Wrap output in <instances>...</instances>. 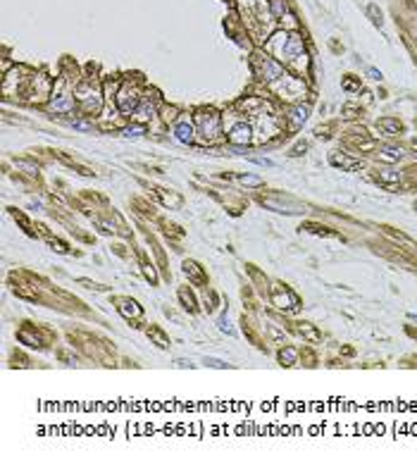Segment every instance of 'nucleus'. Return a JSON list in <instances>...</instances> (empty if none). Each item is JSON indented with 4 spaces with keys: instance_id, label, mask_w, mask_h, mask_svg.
I'll return each instance as SVG.
<instances>
[{
    "instance_id": "1",
    "label": "nucleus",
    "mask_w": 417,
    "mask_h": 465,
    "mask_svg": "<svg viewBox=\"0 0 417 465\" xmlns=\"http://www.w3.org/2000/svg\"><path fill=\"white\" fill-rule=\"evenodd\" d=\"M193 124H196L198 138L205 146H217L222 141H227V132H224V117L212 108H200L193 115Z\"/></svg>"
},
{
    "instance_id": "2",
    "label": "nucleus",
    "mask_w": 417,
    "mask_h": 465,
    "mask_svg": "<svg viewBox=\"0 0 417 465\" xmlns=\"http://www.w3.org/2000/svg\"><path fill=\"white\" fill-rule=\"evenodd\" d=\"M74 98H76V108L81 112V117H98L103 112L105 93L100 91V86L93 79H84L81 84H76Z\"/></svg>"
},
{
    "instance_id": "3",
    "label": "nucleus",
    "mask_w": 417,
    "mask_h": 465,
    "mask_svg": "<svg viewBox=\"0 0 417 465\" xmlns=\"http://www.w3.org/2000/svg\"><path fill=\"white\" fill-rule=\"evenodd\" d=\"M253 72H255V77H258L260 81H265L267 86H274V84L286 74L282 62H279L277 58L260 55V53L253 55Z\"/></svg>"
},
{
    "instance_id": "4",
    "label": "nucleus",
    "mask_w": 417,
    "mask_h": 465,
    "mask_svg": "<svg viewBox=\"0 0 417 465\" xmlns=\"http://www.w3.org/2000/svg\"><path fill=\"white\" fill-rule=\"evenodd\" d=\"M141 100H143L141 89H138L136 84H124V86H119L117 96H114V108H117L119 115H124V117H133V112L138 110Z\"/></svg>"
},
{
    "instance_id": "5",
    "label": "nucleus",
    "mask_w": 417,
    "mask_h": 465,
    "mask_svg": "<svg viewBox=\"0 0 417 465\" xmlns=\"http://www.w3.org/2000/svg\"><path fill=\"white\" fill-rule=\"evenodd\" d=\"M45 110L48 112H55V115H72L76 112V98H74V91H62L60 86L53 89V96L50 100L45 103Z\"/></svg>"
},
{
    "instance_id": "6",
    "label": "nucleus",
    "mask_w": 417,
    "mask_h": 465,
    "mask_svg": "<svg viewBox=\"0 0 417 465\" xmlns=\"http://www.w3.org/2000/svg\"><path fill=\"white\" fill-rule=\"evenodd\" d=\"M255 129H253V124H248L246 119H239V122H234L229 129H227V143L229 146H234V148H248V146H253L255 143Z\"/></svg>"
},
{
    "instance_id": "7",
    "label": "nucleus",
    "mask_w": 417,
    "mask_h": 465,
    "mask_svg": "<svg viewBox=\"0 0 417 465\" xmlns=\"http://www.w3.org/2000/svg\"><path fill=\"white\" fill-rule=\"evenodd\" d=\"M269 301H272L274 308H279V310H296L298 306H301V298H298L291 289L282 287V284H277V287L272 289Z\"/></svg>"
},
{
    "instance_id": "8",
    "label": "nucleus",
    "mask_w": 417,
    "mask_h": 465,
    "mask_svg": "<svg viewBox=\"0 0 417 465\" xmlns=\"http://www.w3.org/2000/svg\"><path fill=\"white\" fill-rule=\"evenodd\" d=\"M114 308H117V312H119L124 320H129V322H141V320H143V308L138 306V301H133L129 296H117V298H114Z\"/></svg>"
},
{
    "instance_id": "9",
    "label": "nucleus",
    "mask_w": 417,
    "mask_h": 465,
    "mask_svg": "<svg viewBox=\"0 0 417 465\" xmlns=\"http://www.w3.org/2000/svg\"><path fill=\"white\" fill-rule=\"evenodd\" d=\"M172 134H174V138L179 141V143H184V146H193L196 143V124H193V119H189V117H179L174 122V127H172Z\"/></svg>"
},
{
    "instance_id": "10",
    "label": "nucleus",
    "mask_w": 417,
    "mask_h": 465,
    "mask_svg": "<svg viewBox=\"0 0 417 465\" xmlns=\"http://www.w3.org/2000/svg\"><path fill=\"white\" fill-rule=\"evenodd\" d=\"M307 117H310V105H307V103H296V105L288 108L286 115H284L286 127H288L291 132H298V129L307 122Z\"/></svg>"
},
{
    "instance_id": "11",
    "label": "nucleus",
    "mask_w": 417,
    "mask_h": 465,
    "mask_svg": "<svg viewBox=\"0 0 417 465\" xmlns=\"http://www.w3.org/2000/svg\"><path fill=\"white\" fill-rule=\"evenodd\" d=\"M43 329H36V327H22L19 332H17V341L19 344H24V346H29V349H45L48 346V341H45L43 336Z\"/></svg>"
},
{
    "instance_id": "12",
    "label": "nucleus",
    "mask_w": 417,
    "mask_h": 465,
    "mask_svg": "<svg viewBox=\"0 0 417 465\" xmlns=\"http://www.w3.org/2000/svg\"><path fill=\"white\" fill-rule=\"evenodd\" d=\"M181 270H184L186 279H189L193 287H208V274H205V270L200 267V263H196V260H184Z\"/></svg>"
},
{
    "instance_id": "13",
    "label": "nucleus",
    "mask_w": 417,
    "mask_h": 465,
    "mask_svg": "<svg viewBox=\"0 0 417 465\" xmlns=\"http://www.w3.org/2000/svg\"><path fill=\"white\" fill-rule=\"evenodd\" d=\"M155 194H157L160 203H162L165 208H170V210H179V208L184 205V198H181L176 191H170V189H155Z\"/></svg>"
},
{
    "instance_id": "14",
    "label": "nucleus",
    "mask_w": 417,
    "mask_h": 465,
    "mask_svg": "<svg viewBox=\"0 0 417 465\" xmlns=\"http://www.w3.org/2000/svg\"><path fill=\"white\" fill-rule=\"evenodd\" d=\"M329 162L334 165V167H341V170H348V172H353V170H360V167H362V162H360V160H353V157L339 153V151H334V153L329 155Z\"/></svg>"
},
{
    "instance_id": "15",
    "label": "nucleus",
    "mask_w": 417,
    "mask_h": 465,
    "mask_svg": "<svg viewBox=\"0 0 417 465\" xmlns=\"http://www.w3.org/2000/svg\"><path fill=\"white\" fill-rule=\"evenodd\" d=\"M176 298H179V303L184 306V308L189 310L191 315L193 312H198V301H196V296H193V291L189 287H181L179 291H176Z\"/></svg>"
},
{
    "instance_id": "16",
    "label": "nucleus",
    "mask_w": 417,
    "mask_h": 465,
    "mask_svg": "<svg viewBox=\"0 0 417 465\" xmlns=\"http://www.w3.org/2000/svg\"><path fill=\"white\" fill-rule=\"evenodd\" d=\"M296 334H301L305 341H310V344H317V341H322V334H320V329L315 327V325H310V322H298L296 325Z\"/></svg>"
},
{
    "instance_id": "17",
    "label": "nucleus",
    "mask_w": 417,
    "mask_h": 465,
    "mask_svg": "<svg viewBox=\"0 0 417 465\" xmlns=\"http://www.w3.org/2000/svg\"><path fill=\"white\" fill-rule=\"evenodd\" d=\"M119 132H122L124 138H141V136H146V134H148V124H143V122H136V119H133V122H129V124H124Z\"/></svg>"
},
{
    "instance_id": "18",
    "label": "nucleus",
    "mask_w": 417,
    "mask_h": 465,
    "mask_svg": "<svg viewBox=\"0 0 417 465\" xmlns=\"http://www.w3.org/2000/svg\"><path fill=\"white\" fill-rule=\"evenodd\" d=\"M298 358H301V351H298L296 346H288V344L282 346V351H279V363H282L284 368L296 365V363H298Z\"/></svg>"
},
{
    "instance_id": "19",
    "label": "nucleus",
    "mask_w": 417,
    "mask_h": 465,
    "mask_svg": "<svg viewBox=\"0 0 417 465\" xmlns=\"http://www.w3.org/2000/svg\"><path fill=\"white\" fill-rule=\"evenodd\" d=\"M403 148H398V146H384V148H379V160L381 162H398V160H403Z\"/></svg>"
},
{
    "instance_id": "20",
    "label": "nucleus",
    "mask_w": 417,
    "mask_h": 465,
    "mask_svg": "<svg viewBox=\"0 0 417 465\" xmlns=\"http://www.w3.org/2000/svg\"><path fill=\"white\" fill-rule=\"evenodd\" d=\"M374 179L381 184V186H394V184H398L400 181V174L398 172H394V170H377V174H374Z\"/></svg>"
},
{
    "instance_id": "21",
    "label": "nucleus",
    "mask_w": 417,
    "mask_h": 465,
    "mask_svg": "<svg viewBox=\"0 0 417 465\" xmlns=\"http://www.w3.org/2000/svg\"><path fill=\"white\" fill-rule=\"evenodd\" d=\"M377 127H379L381 132L391 134V136H394V134H400V132H403V124H400L396 117H384V119H379V122H377Z\"/></svg>"
},
{
    "instance_id": "22",
    "label": "nucleus",
    "mask_w": 417,
    "mask_h": 465,
    "mask_svg": "<svg viewBox=\"0 0 417 465\" xmlns=\"http://www.w3.org/2000/svg\"><path fill=\"white\" fill-rule=\"evenodd\" d=\"M146 334H148V336L153 339L155 344H157V349H167V346H170V336H167V334L162 332L160 327H155V325H151V327L146 329Z\"/></svg>"
},
{
    "instance_id": "23",
    "label": "nucleus",
    "mask_w": 417,
    "mask_h": 465,
    "mask_svg": "<svg viewBox=\"0 0 417 465\" xmlns=\"http://www.w3.org/2000/svg\"><path fill=\"white\" fill-rule=\"evenodd\" d=\"M386 234L394 239V241H398L400 246H405L408 251H417V244L413 241V239H408L405 234H400V232H396V229H391V227H386Z\"/></svg>"
},
{
    "instance_id": "24",
    "label": "nucleus",
    "mask_w": 417,
    "mask_h": 465,
    "mask_svg": "<svg viewBox=\"0 0 417 465\" xmlns=\"http://www.w3.org/2000/svg\"><path fill=\"white\" fill-rule=\"evenodd\" d=\"M15 167H19V170H24L26 174H31V177H38V165L36 162H31V160H24V157H19V160H15Z\"/></svg>"
},
{
    "instance_id": "25",
    "label": "nucleus",
    "mask_w": 417,
    "mask_h": 465,
    "mask_svg": "<svg viewBox=\"0 0 417 465\" xmlns=\"http://www.w3.org/2000/svg\"><path fill=\"white\" fill-rule=\"evenodd\" d=\"M234 179H236L241 186H255V189H258V186H265V181L260 177H255V174H236Z\"/></svg>"
},
{
    "instance_id": "26",
    "label": "nucleus",
    "mask_w": 417,
    "mask_h": 465,
    "mask_svg": "<svg viewBox=\"0 0 417 465\" xmlns=\"http://www.w3.org/2000/svg\"><path fill=\"white\" fill-rule=\"evenodd\" d=\"M176 115H179V110L176 108H162V110L157 112V117L162 119V124H170V122H176Z\"/></svg>"
},
{
    "instance_id": "27",
    "label": "nucleus",
    "mask_w": 417,
    "mask_h": 465,
    "mask_svg": "<svg viewBox=\"0 0 417 465\" xmlns=\"http://www.w3.org/2000/svg\"><path fill=\"white\" fill-rule=\"evenodd\" d=\"M269 12H272V17H284L286 12H288V5H286L284 0H272Z\"/></svg>"
},
{
    "instance_id": "28",
    "label": "nucleus",
    "mask_w": 417,
    "mask_h": 465,
    "mask_svg": "<svg viewBox=\"0 0 417 465\" xmlns=\"http://www.w3.org/2000/svg\"><path fill=\"white\" fill-rule=\"evenodd\" d=\"M267 332H269V336H272V341H274V344H279V346H284V344H286V334L282 332L279 327L267 325Z\"/></svg>"
},
{
    "instance_id": "29",
    "label": "nucleus",
    "mask_w": 417,
    "mask_h": 465,
    "mask_svg": "<svg viewBox=\"0 0 417 465\" xmlns=\"http://www.w3.org/2000/svg\"><path fill=\"white\" fill-rule=\"evenodd\" d=\"M307 229L315 232V234H322V236H339L336 232H329L327 227H320V224H307Z\"/></svg>"
},
{
    "instance_id": "30",
    "label": "nucleus",
    "mask_w": 417,
    "mask_h": 465,
    "mask_svg": "<svg viewBox=\"0 0 417 465\" xmlns=\"http://www.w3.org/2000/svg\"><path fill=\"white\" fill-rule=\"evenodd\" d=\"M217 325H220V329H222V332H227L229 336H234V334H236V332H234V327H231V322H229V317H227V315H222Z\"/></svg>"
},
{
    "instance_id": "31",
    "label": "nucleus",
    "mask_w": 417,
    "mask_h": 465,
    "mask_svg": "<svg viewBox=\"0 0 417 465\" xmlns=\"http://www.w3.org/2000/svg\"><path fill=\"white\" fill-rule=\"evenodd\" d=\"M79 284H84L86 289H95V291H105L108 287H103V284H98V282H93V279H86V277H81V279H76Z\"/></svg>"
},
{
    "instance_id": "32",
    "label": "nucleus",
    "mask_w": 417,
    "mask_h": 465,
    "mask_svg": "<svg viewBox=\"0 0 417 465\" xmlns=\"http://www.w3.org/2000/svg\"><path fill=\"white\" fill-rule=\"evenodd\" d=\"M72 127H74V129H79V132H91V129H93V122H84V119H74V122H72Z\"/></svg>"
},
{
    "instance_id": "33",
    "label": "nucleus",
    "mask_w": 417,
    "mask_h": 465,
    "mask_svg": "<svg viewBox=\"0 0 417 465\" xmlns=\"http://www.w3.org/2000/svg\"><path fill=\"white\" fill-rule=\"evenodd\" d=\"M141 267H143V272H146V277H148V279H151V282H153V284H155V282H157V274H155L153 265H151L148 260H143V265H141Z\"/></svg>"
},
{
    "instance_id": "34",
    "label": "nucleus",
    "mask_w": 417,
    "mask_h": 465,
    "mask_svg": "<svg viewBox=\"0 0 417 465\" xmlns=\"http://www.w3.org/2000/svg\"><path fill=\"white\" fill-rule=\"evenodd\" d=\"M215 303H217V296L210 291V298H208V293H205V306H203V310H208V312H212L215 310Z\"/></svg>"
},
{
    "instance_id": "35",
    "label": "nucleus",
    "mask_w": 417,
    "mask_h": 465,
    "mask_svg": "<svg viewBox=\"0 0 417 465\" xmlns=\"http://www.w3.org/2000/svg\"><path fill=\"white\" fill-rule=\"evenodd\" d=\"M205 365H210V368H217V370H224V368H229L224 360H220V358H208L205 360Z\"/></svg>"
},
{
    "instance_id": "36",
    "label": "nucleus",
    "mask_w": 417,
    "mask_h": 465,
    "mask_svg": "<svg viewBox=\"0 0 417 465\" xmlns=\"http://www.w3.org/2000/svg\"><path fill=\"white\" fill-rule=\"evenodd\" d=\"M305 151H307V143L303 141V143H296V146L291 148V153H288V155H291V157H298V155H303Z\"/></svg>"
},
{
    "instance_id": "37",
    "label": "nucleus",
    "mask_w": 417,
    "mask_h": 465,
    "mask_svg": "<svg viewBox=\"0 0 417 465\" xmlns=\"http://www.w3.org/2000/svg\"><path fill=\"white\" fill-rule=\"evenodd\" d=\"M341 86H343L346 91H360V84H358V81H353V79H348V77L343 79V84H341Z\"/></svg>"
},
{
    "instance_id": "38",
    "label": "nucleus",
    "mask_w": 417,
    "mask_h": 465,
    "mask_svg": "<svg viewBox=\"0 0 417 465\" xmlns=\"http://www.w3.org/2000/svg\"><path fill=\"white\" fill-rule=\"evenodd\" d=\"M48 244L53 246V251H57V253H67V248H69L67 244H62V241H55V239H50Z\"/></svg>"
},
{
    "instance_id": "39",
    "label": "nucleus",
    "mask_w": 417,
    "mask_h": 465,
    "mask_svg": "<svg viewBox=\"0 0 417 465\" xmlns=\"http://www.w3.org/2000/svg\"><path fill=\"white\" fill-rule=\"evenodd\" d=\"M250 162L263 165V167H274V162H272V160H267V157H250Z\"/></svg>"
},
{
    "instance_id": "40",
    "label": "nucleus",
    "mask_w": 417,
    "mask_h": 465,
    "mask_svg": "<svg viewBox=\"0 0 417 465\" xmlns=\"http://www.w3.org/2000/svg\"><path fill=\"white\" fill-rule=\"evenodd\" d=\"M367 12H370V15H372V17H374L372 22L377 24V26H381V12L377 15V7H374V5H370V7H367Z\"/></svg>"
},
{
    "instance_id": "41",
    "label": "nucleus",
    "mask_w": 417,
    "mask_h": 465,
    "mask_svg": "<svg viewBox=\"0 0 417 465\" xmlns=\"http://www.w3.org/2000/svg\"><path fill=\"white\" fill-rule=\"evenodd\" d=\"M367 72H370V77H372V79H377V81H381V79H384V74H381L379 69H374V67H370Z\"/></svg>"
},
{
    "instance_id": "42",
    "label": "nucleus",
    "mask_w": 417,
    "mask_h": 465,
    "mask_svg": "<svg viewBox=\"0 0 417 465\" xmlns=\"http://www.w3.org/2000/svg\"><path fill=\"white\" fill-rule=\"evenodd\" d=\"M176 365H179V368H193V365H191V363H186V360H176Z\"/></svg>"
},
{
    "instance_id": "43",
    "label": "nucleus",
    "mask_w": 417,
    "mask_h": 465,
    "mask_svg": "<svg viewBox=\"0 0 417 465\" xmlns=\"http://www.w3.org/2000/svg\"><path fill=\"white\" fill-rule=\"evenodd\" d=\"M408 317H410V320H413V322H417V315H415V312H410V315H408Z\"/></svg>"
},
{
    "instance_id": "44",
    "label": "nucleus",
    "mask_w": 417,
    "mask_h": 465,
    "mask_svg": "<svg viewBox=\"0 0 417 465\" xmlns=\"http://www.w3.org/2000/svg\"><path fill=\"white\" fill-rule=\"evenodd\" d=\"M415 210H417V203H415Z\"/></svg>"
}]
</instances>
